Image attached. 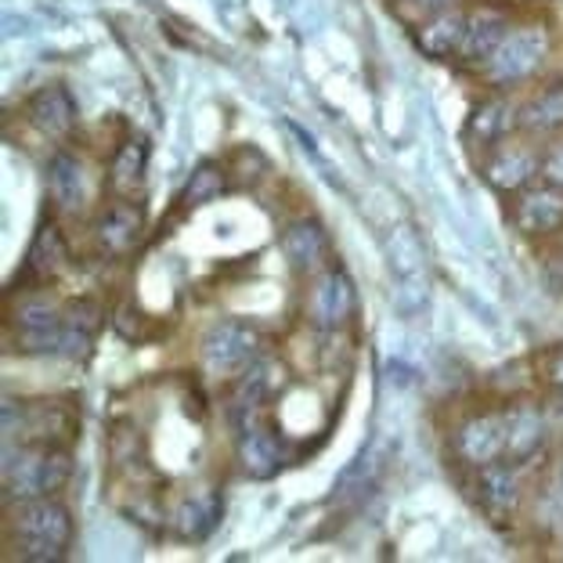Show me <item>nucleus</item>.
<instances>
[{
    "instance_id": "obj_2",
    "label": "nucleus",
    "mask_w": 563,
    "mask_h": 563,
    "mask_svg": "<svg viewBox=\"0 0 563 563\" xmlns=\"http://www.w3.org/2000/svg\"><path fill=\"white\" fill-rule=\"evenodd\" d=\"M4 498L25 503V498L58 495L73 477V455L66 448L51 444H4Z\"/></svg>"
},
{
    "instance_id": "obj_15",
    "label": "nucleus",
    "mask_w": 563,
    "mask_h": 563,
    "mask_svg": "<svg viewBox=\"0 0 563 563\" xmlns=\"http://www.w3.org/2000/svg\"><path fill=\"white\" fill-rule=\"evenodd\" d=\"M282 253H286L292 272H300L307 278H314L318 272L332 267V242L318 221H292L286 232H282Z\"/></svg>"
},
{
    "instance_id": "obj_22",
    "label": "nucleus",
    "mask_w": 563,
    "mask_h": 563,
    "mask_svg": "<svg viewBox=\"0 0 563 563\" xmlns=\"http://www.w3.org/2000/svg\"><path fill=\"white\" fill-rule=\"evenodd\" d=\"M69 253H66V239H62L58 224H44L36 232L30 253H25V264H22V275L19 282H33V286H44V282L55 278L62 267H66Z\"/></svg>"
},
{
    "instance_id": "obj_3",
    "label": "nucleus",
    "mask_w": 563,
    "mask_h": 563,
    "mask_svg": "<svg viewBox=\"0 0 563 563\" xmlns=\"http://www.w3.org/2000/svg\"><path fill=\"white\" fill-rule=\"evenodd\" d=\"M76 408L66 401H4V441L66 448L76 441Z\"/></svg>"
},
{
    "instance_id": "obj_14",
    "label": "nucleus",
    "mask_w": 563,
    "mask_h": 563,
    "mask_svg": "<svg viewBox=\"0 0 563 563\" xmlns=\"http://www.w3.org/2000/svg\"><path fill=\"white\" fill-rule=\"evenodd\" d=\"M517 131H520V106L506 95H492L470 112V120L463 126V141L470 148L488 152L498 141L514 137Z\"/></svg>"
},
{
    "instance_id": "obj_4",
    "label": "nucleus",
    "mask_w": 563,
    "mask_h": 563,
    "mask_svg": "<svg viewBox=\"0 0 563 563\" xmlns=\"http://www.w3.org/2000/svg\"><path fill=\"white\" fill-rule=\"evenodd\" d=\"M261 347L264 336L257 325L242 322V318H224V322H213L202 332V365L217 376H239L246 373L253 362H261Z\"/></svg>"
},
{
    "instance_id": "obj_27",
    "label": "nucleus",
    "mask_w": 563,
    "mask_h": 563,
    "mask_svg": "<svg viewBox=\"0 0 563 563\" xmlns=\"http://www.w3.org/2000/svg\"><path fill=\"white\" fill-rule=\"evenodd\" d=\"M224 188H228V181H224L221 166L199 163L196 170L188 174V185L181 188V202H185V207H202V202H213Z\"/></svg>"
},
{
    "instance_id": "obj_5",
    "label": "nucleus",
    "mask_w": 563,
    "mask_h": 563,
    "mask_svg": "<svg viewBox=\"0 0 563 563\" xmlns=\"http://www.w3.org/2000/svg\"><path fill=\"white\" fill-rule=\"evenodd\" d=\"M357 314V289L343 267H325L303 292V318L318 332H343Z\"/></svg>"
},
{
    "instance_id": "obj_29",
    "label": "nucleus",
    "mask_w": 563,
    "mask_h": 563,
    "mask_svg": "<svg viewBox=\"0 0 563 563\" xmlns=\"http://www.w3.org/2000/svg\"><path fill=\"white\" fill-rule=\"evenodd\" d=\"M459 4H463V0H394V11L408 22H427V19L441 15V11H452Z\"/></svg>"
},
{
    "instance_id": "obj_21",
    "label": "nucleus",
    "mask_w": 563,
    "mask_h": 563,
    "mask_svg": "<svg viewBox=\"0 0 563 563\" xmlns=\"http://www.w3.org/2000/svg\"><path fill=\"white\" fill-rule=\"evenodd\" d=\"M47 196L55 202V210L62 213H80L87 202V170L84 163L69 156V152H58L55 159L47 163Z\"/></svg>"
},
{
    "instance_id": "obj_31",
    "label": "nucleus",
    "mask_w": 563,
    "mask_h": 563,
    "mask_svg": "<svg viewBox=\"0 0 563 563\" xmlns=\"http://www.w3.org/2000/svg\"><path fill=\"white\" fill-rule=\"evenodd\" d=\"M549 492H553V498H556V503H560V509H563V463L556 466V477H553V488H549Z\"/></svg>"
},
{
    "instance_id": "obj_30",
    "label": "nucleus",
    "mask_w": 563,
    "mask_h": 563,
    "mask_svg": "<svg viewBox=\"0 0 563 563\" xmlns=\"http://www.w3.org/2000/svg\"><path fill=\"white\" fill-rule=\"evenodd\" d=\"M539 177L545 185L563 188V137L549 141V145L542 148V174Z\"/></svg>"
},
{
    "instance_id": "obj_1",
    "label": "nucleus",
    "mask_w": 563,
    "mask_h": 563,
    "mask_svg": "<svg viewBox=\"0 0 563 563\" xmlns=\"http://www.w3.org/2000/svg\"><path fill=\"white\" fill-rule=\"evenodd\" d=\"M11 539H15L19 560L58 563L69 556L73 545V514L55 495L25 498L11 509Z\"/></svg>"
},
{
    "instance_id": "obj_18",
    "label": "nucleus",
    "mask_w": 563,
    "mask_h": 563,
    "mask_svg": "<svg viewBox=\"0 0 563 563\" xmlns=\"http://www.w3.org/2000/svg\"><path fill=\"white\" fill-rule=\"evenodd\" d=\"M101 325V307L95 300H73L62 311V340H58V357L66 362H80L91 354L95 336Z\"/></svg>"
},
{
    "instance_id": "obj_17",
    "label": "nucleus",
    "mask_w": 563,
    "mask_h": 563,
    "mask_svg": "<svg viewBox=\"0 0 563 563\" xmlns=\"http://www.w3.org/2000/svg\"><path fill=\"white\" fill-rule=\"evenodd\" d=\"M267 373H272V365L253 362L246 373L235 376V387L228 394V419H232L235 433L261 419V405L267 401V394H272V379H267Z\"/></svg>"
},
{
    "instance_id": "obj_25",
    "label": "nucleus",
    "mask_w": 563,
    "mask_h": 563,
    "mask_svg": "<svg viewBox=\"0 0 563 563\" xmlns=\"http://www.w3.org/2000/svg\"><path fill=\"white\" fill-rule=\"evenodd\" d=\"M145 163H148V145L141 137H126L109 163V188L131 196V191L145 181Z\"/></svg>"
},
{
    "instance_id": "obj_11",
    "label": "nucleus",
    "mask_w": 563,
    "mask_h": 563,
    "mask_svg": "<svg viewBox=\"0 0 563 563\" xmlns=\"http://www.w3.org/2000/svg\"><path fill=\"white\" fill-rule=\"evenodd\" d=\"M145 228H148L145 207H141L137 199L123 196L117 202H109V207L98 213L95 242H98L101 253H109V257H126V253L137 250V242L145 239Z\"/></svg>"
},
{
    "instance_id": "obj_6",
    "label": "nucleus",
    "mask_w": 563,
    "mask_h": 563,
    "mask_svg": "<svg viewBox=\"0 0 563 563\" xmlns=\"http://www.w3.org/2000/svg\"><path fill=\"white\" fill-rule=\"evenodd\" d=\"M545 55H549V33L542 25H523V30H514L498 44V51L481 69L495 87L506 91V87L531 80V76L545 66Z\"/></svg>"
},
{
    "instance_id": "obj_13",
    "label": "nucleus",
    "mask_w": 563,
    "mask_h": 563,
    "mask_svg": "<svg viewBox=\"0 0 563 563\" xmlns=\"http://www.w3.org/2000/svg\"><path fill=\"white\" fill-rule=\"evenodd\" d=\"M517 232L523 235H556L563 228V188L556 185H528L517 191L514 207H509Z\"/></svg>"
},
{
    "instance_id": "obj_7",
    "label": "nucleus",
    "mask_w": 563,
    "mask_h": 563,
    "mask_svg": "<svg viewBox=\"0 0 563 563\" xmlns=\"http://www.w3.org/2000/svg\"><path fill=\"white\" fill-rule=\"evenodd\" d=\"M452 455L470 470L506 459V405L484 408L459 422L452 430Z\"/></svg>"
},
{
    "instance_id": "obj_9",
    "label": "nucleus",
    "mask_w": 563,
    "mask_h": 563,
    "mask_svg": "<svg viewBox=\"0 0 563 563\" xmlns=\"http://www.w3.org/2000/svg\"><path fill=\"white\" fill-rule=\"evenodd\" d=\"M481 174L495 191H506V196H517L520 188H528L534 177L542 174V152L528 145V141H498L495 148L484 152L481 159Z\"/></svg>"
},
{
    "instance_id": "obj_24",
    "label": "nucleus",
    "mask_w": 563,
    "mask_h": 563,
    "mask_svg": "<svg viewBox=\"0 0 563 563\" xmlns=\"http://www.w3.org/2000/svg\"><path fill=\"white\" fill-rule=\"evenodd\" d=\"M466 19L459 8L452 11H441V15H433L427 22H419V33H416V44L427 58H452L459 55V47H463V36H466Z\"/></svg>"
},
{
    "instance_id": "obj_10",
    "label": "nucleus",
    "mask_w": 563,
    "mask_h": 563,
    "mask_svg": "<svg viewBox=\"0 0 563 563\" xmlns=\"http://www.w3.org/2000/svg\"><path fill=\"white\" fill-rule=\"evenodd\" d=\"M523 470L528 466L506 463V459L473 470V498L484 509V517H492L495 523L517 517V509L523 506Z\"/></svg>"
},
{
    "instance_id": "obj_20",
    "label": "nucleus",
    "mask_w": 563,
    "mask_h": 563,
    "mask_svg": "<svg viewBox=\"0 0 563 563\" xmlns=\"http://www.w3.org/2000/svg\"><path fill=\"white\" fill-rule=\"evenodd\" d=\"M25 117L36 126L41 134L47 137H66L73 126H76V101L66 87H41L30 106H25Z\"/></svg>"
},
{
    "instance_id": "obj_19",
    "label": "nucleus",
    "mask_w": 563,
    "mask_h": 563,
    "mask_svg": "<svg viewBox=\"0 0 563 563\" xmlns=\"http://www.w3.org/2000/svg\"><path fill=\"white\" fill-rule=\"evenodd\" d=\"M506 36H509V22L503 11H492V8L473 11L466 19V36H463V47H459V58H463L466 66H484Z\"/></svg>"
},
{
    "instance_id": "obj_23",
    "label": "nucleus",
    "mask_w": 563,
    "mask_h": 563,
    "mask_svg": "<svg viewBox=\"0 0 563 563\" xmlns=\"http://www.w3.org/2000/svg\"><path fill=\"white\" fill-rule=\"evenodd\" d=\"M520 134H534V137L563 134V80L539 87V91L523 101L520 106Z\"/></svg>"
},
{
    "instance_id": "obj_16",
    "label": "nucleus",
    "mask_w": 563,
    "mask_h": 563,
    "mask_svg": "<svg viewBox=\"0 0 563 563\" xmlns=\"http://www.w3.org/2000/svg\"><path fill=\"white\" fill-rule=\"evenodd\" d=\"M282 463H286V441L272 427L257 419L246 430H239V466L246 477L267 481L282 470Z\"/></svg>"
},
{
    "instance_id": "obj_26",
    "label": "nucleus",
    "mask_w": 563,
    "mask_h": 563,
    "mask_svg": "<svg viewBox=\"0 0 563 563\" xmlns=\"http://www.w3.org/2000/svg\"><path fill=\"white\" fill-rule=\"evenodd\" d=\"M217 517H221V498L217 495H196L185 498L181 509H177V534L181 539H207L213 531Z\"/></svg>"
},
{
    "instance_id": "obj_8",
    "label": "nucleus",
    "mask_w": 563,
    "mask_h": 563,
    "mask_svg": "<svg viewBox=\"0 0 563 563\" xmlns=\"http://www.w3.org/2000/svg\"><path fill=\"white\" fill-rule=\"evenodd\" d=\"M62 311L44 292H30L11 311V329H15V343L22 354H58L62 340Z\"/></svg>"
},
{
    "instance_id": "obj_28",
    "label": "nucleus",
    "mask_w": 563,
    "mask_h": 563,
    "mask_svg": "<svg viewBox=\"0 0 563 563\" xmlns=\"http://www.w3.org/2000/svg\"><path fill=\"white\" fill-rule=\"evenodd\" d=\"M534 376L542 379V387L549 394L563 398V343H556V347H545L539 357H534Z\"/></svg>"
},
{
    "instance_id": "obj_12",
    "label": "nucleus",
    "mask_w": 563,
    "mask_h": 563,
    "mask_svg": "<svg viewBox=\"0 0 563 563\" xmlns=\"http://www.w3.org/2000/svg\"><path fill=\"white\" fill-rule=\"evenodd\" d=\"M549 444V419L534 401L506 405V463L531 466Z\"/></svg>"
}]
</instances>
